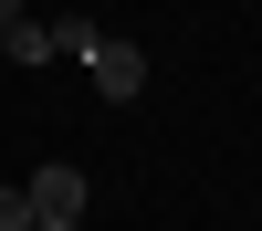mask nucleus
Returning <instances> with one entry per match:
<instances>
[{"mask_svg": "<svg viewBox=\"0 0 262 231\" xmlns=\"http://www.w3.org/2000/svg\"><path fill=\"white\" fill-rule=\"evenodd\" d=\"M53 42H63L74 63H95V95H105V105H137V95H147V53H137L126 32H95V21H53Z\"/></svg>", "mask_w": 262, "mask_h": 231, "instance_id": "obj_1", "label": "nucleus"}, {"mask_svg": "<svg viewBox=\"0 0 262 231\" xmlns=\"http://www.w3.org/2000/svg\"><path fill=\"white\" fill-rule=\"evenodd\" d=\"M21 200H32V221H84V210H95V189H84V168H32V179H21Z\"/></svg>", "mask_w": 262, "mask_h": 231, "instance_id": "obj_2", "label": "nucleus"}, {"mask_svg": "<svg viewBox=\"0 0 262 231\" xmlns=\"http://www.w3.org/2000/svg\"><path fill=\"white\" fill-rule=\"evenodd\" d=\"M0 53H11V63H53L63 42H53V21H11V32H0Z\"/></svg>", "mask_w": 262, "mask_h": 231, "instance_id": "obj_3", "label": "nucleus"}, {"mask_svg": "<svg viewBox=\"0 0 262 231\" xmlns=\"http://www.w3.org/2000/svg\"><path fill=\"white\" fill-rule=\"evenodd\" d=\"M0 231H32V200H21V179H0Z\"/></svg>", "mask_w": 262, "mask_h": 231, "instance_id": "obj_4", "label": "nucleus"}, {"mask_svg": "<svg viewBox=\"0 0 262 231\" xmlns=\"http://www.w3.org/2000/svg\"><path fill=\"white\" fill-rule=\"evenodd\" d=\"M11 21H21V0H0V32H11Z\"/></svg>", "mask_w": 262, "mask_h": 231, "instance_id": "obj_5", "label": "nucleus"}, {"mask_svg": "<svg viewBox=\"0 0 262 231\" xmlns=\"http://www.w3.org/2000/svg\"><path fill=\"white\" fill-rule=\"evenodd\" d=\"M32 231H84V221H32Z\"/></svg>", "mask_w": 262, "mask_h": 231, "instance_id": "obj_6", "label": "nucleus"}]
</instances>
